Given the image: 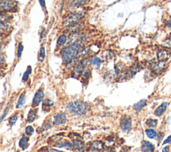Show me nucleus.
Instances as JSON below:
<instances>
[{
  "label": "nucleus",
  "mask_w": 171,
  "mask_h": 152,
  "mask_svg": "<svg viewBox=\"0 0 171 152\" xmlns=\"http://www.w3.org/2000/svg\"><path fill=\"white\" fill-rule=\"evenodd\" d=\"M82 44L81 42H76L68 44L66 47L61 50V56L66 63H70L79 54Z\"/></svg>",
  "instance_id": "nucleus-1"
},
{
  "label": "nucleus",
  "mask_w": 171,
  "mask_h": 152,
  "mask_svg": "<svg viewBox=\"0 0 171 152\" xmlns=\"http://www.w3.org/2000/svg\"><path fill=\"white\" fill-rule=\"evenodd\" d=\"M66 108L69 112L72 114L83 115L87 113L88 105L82 101H76L70 103Z\"/></svg>",
  "instance_id": "nucleus-2"
},
{
  "label": "nucleus",
  "mask_w": 171,
  "mask_h": 152,
  "mask_svg": "<svg viewBox=\"0 0 171 152\" xmlns=\"http://www.w3.org/2000/svg\"><path fill=\"white\" fill-rule=\"evenodd\" d=\"M84 15L85 13L83 12V11H78V12L73 13L66 18L63 22V26L66 27V28H67L69 26L80 22L84 17Z\"/></svg>",
  "instance_id": "nucleus-3"
},
{
  "label": "nucleus",
  "mask_w": 171,
  "mask_h": 152,
  "mask_svg": "<svg viewBox=\"0 0 171 152\" xmlns=\"http://www.w3.org/2000/svg\"><path fill=\"white\" fill-rule=\"evenodd\" d=\"M18 3L15 0H0V11H10L15 10Z\"/></svg>",
  "instance_id": "nucleus-4"
},
{
  "label": "nucleus",
  "mask_w": 171,
  "mask_h": 152,
  "mask_svg": "<svg viewBox=\"0 0 171 152\" xmlns=\"http://www.w3.org/2000/svg\"><path fill=\"white\" fill-rule=\"evenodd\" d=\"M150 67L153 69V71L157 73H161L166 67V61H150L149 62Z\"/></svg>",
  "instance_id": "nucleus-5"
},
{
  "label": "nucleus",
  "mask_w": 171,
  "mask_h": 152,
  "mask_svg": "<svg viewBox=\"0 0 171 152\" xmlns=\"http://www.w3.org/2000/svg\"><path fill=\"white\" fill-rule=\"evenodd\" d=\"M120 128L124 133L129 131L132 128V119L129 116L123 117L120 121Z\"/></svg>",
  "instance_id": "nucleus-6"
},
{
  "label": "nucleus",
  "mask_w": 171,
  "mask_h": 152,
  "mask_svg": "<svg viewBox=\"0 0 171 152\" xmlns=\"http://www.w3.org/2000/svg\"><path fill=\"white\" fill-rule=\"evenodd\" d=\"M141 69H142V65L141 64V63H136L133 64L126 71L127 77L129 78V79H132V78H133L135 76L136 74H137L138 72L141 71Z\"/></svg>",
  "instance_id": "nucleus-7"
},
{
  "label": "nucleus",
  "mask_w": 171,
  "mask_h": 152,
  "mask_svg": "<svg viewBox=\"0 0 171 152\" xmlns=\"http://www.w3.org/2000/svg\"><path fill=\"white\" fill-rule=\"evenodd\" d=\"M84 40L83 34H80L79 32H76L74 33H72L69 36V40L68 42V44H73L76 42H81Z\"/></svg>",
  "instance_id": "nucleus-8"
},
{
  "label": "nucleus",
  "mask_w": 171,
  "mask_h": 152,
  "mask_svg": "<svg viewBox=\"0 0 171 152\" xmlns=\"http://www.w3.org/2000/svg\"><path fill=\"white\" fill-rule=\"evenodd\" d=\"M44 97V93L43 92L42 90H38L36 94H35L34 99L32 101V107H36L38 106L40 104V103L43 101V99Z\"/></svg>",
  "instance_id": "nucleus-9"
},
{
  "label": "nucleus",
  "mask_w": 171,
  "mask_h": 152,
  "mask_svg": "<svg viewBox=\"0 0 171 152\" xmlns=\"http://www.w3.org/2000/svg\"><path fill=\"white\" fill-rule=\"evenodd\" d=\"M67 121L66 115L63 113H59L54 117V123L56 125H64Z\"/></svg>",
  "instance_id": "nucleus-10"
},
{
  "label": "nucleus",
  "mask_w": 171,
  "mask_h": 152,
  "mask_svg": "<svg viewBox=\"0 0 171 152\" xmlns=\"http://www.w3.org/2000/svg\"><path fill=\"white\" fill-rule=\"evenodd\" d=\"M104 144L101 141H94L90 144L88 151H100L104 149Z\"/></svg>",
  "instance_id": "nucleus-11"
},
{
  "label": "nucleus",
  "mask_w": 171,
  "mask_h": 152,
  "mask_svg": "<svg viewBox=\"0 0 171 152\" xmlns=\"http://www.w3.org/2000/svg\"><path fill=\"white\" fill-rule=\"evenodd\" d=\"M170 56V54L168 50L162 49L159 50L157 53V58L158 61H167Z\"/></svg>",
  "instance_id": "nucleus-12"
},
{
  "label": "nucleus",
  "mask_w": 171,
  "mask_h": 152,
  "mask_svg": "<svg viewBox=\"0 0 171 152\" xmlns=\"http://www.w3.org/2000/svg\"><path fill=\"white\" fill-rule=\"evenodd\" d=\"M83 25H84L83 22H82L80 21V22H78L77 23H75V24L69 26L68 27H67L66 30L68 31V32L71 33V34L76 32H78L80 29L83 26Z\"/></svg>",
  "instance_id": "nucleus-13"
},
{
  "label": "nucleus",
  "mask_w": 171,
  "mask_h": 152,
  "mask_svg": "<svg viewBox=\"0 0 171 152\" xmlns=\"http://www.w3.org/2000/svg\"><path fill=\"white\" fill-rule=\"evenodd\" d=\"M167 106H168V103L166 102L162 103L160 106L157 107L154 111V114L155 116L157 117H161L162 115L165 113V112L166 111Z\"/></svg>",
  "instance_id": "nucleus-14"
},
{
  "label": "nucleus",
  "mask_w": 171,
  "mask_h": 152,
  "mask_svg": "<svg viewBox=\"0 0 171 152\" xmlns=\"http://www.w3.org/2000/svg\"><path fill=\"white\" fill-rule=\"evenodd\" d=\"M141 150L142 151L145 152L153 151L155 150V147L151 142L148 141H144L142 143Z\"/></svg>",
  "instance_id": "nucleus-15"
},
{
  "label": "nucleus",
  "mask_w": 171,
  "mask_h": 152,
  "mask_svg": "<svg viewBox=\"0 0 171 152\" xmlns=\"http://www.w3.org/2000/svg\"><path fill=\"white\" fill-rule=\"evenodd\" d=\"M88 0H70L69 7H78L85 5Z\"/></svg>",
  "instance_id": "nucleus-16"
},
{
  "label": "nucleus",
  "mask_w": 171,
  "mask_h": 152,
  "mask_svg": "<svg viewBox=\"0 0 171 152\" xmlns=\"http://www.w3.org/2000/svg\"><path fill=\"white\" fill-rule=\"evenodd\" d=\"M11 26L8 22H0V35L7 34L9 32Z\"/></svg>",
  "instance_id": "nucleus-17"
},
{
  "label": "nucleus",
  "mask_w": 171,
  "mask_h": 152,
  "mask_svg": "<svg viewBox=\"0 0 171 152\" xmlns=\"http://www.w3.org/2000/svg\"><path fill=\"white\" fill-rule=\"evenodd\" d=\"M147 104V101L145 99H142V100H141L139 101V102L137 103H135L134 105V110L137 111V112H139V111H141L142 109L144 107H146V105Z\"/></svg>",
  "instance_id": "nucleus-18"
},
{
  "label": "nucleus",
  "mask_w": 171,
  "mask_h": 152,
  "mask_svg": "<svg viewBox=\"0 0 171 152\" xmlns=\"http://www.w3.org/2000/svg\"><path fill=\"white\" fill-rule=\"evenodd\" d=\"M28 142H29V138L25 135L22 136V138L19 142V147L22 148V150H26L27 149V147H28V144H29Z\"/></svg>",
  "instance_id": "nucleus-19"
},
{
  "label": "nucleus",
  "mask_w": 171,
  "mask_h": 152,
  "mask_svg": "<svg viewBox=\"0 0 171 152\" xmlns=\"http://www.w3.org/2000/svg\"><path fill=\"white\" fill-rule=\"evenodd\" d=\"M72 145L78 151H82L85 146L84 142L80 141L79 139H73Z\"/></svg>",
  "instance_id": "nucleus-20"
},
{
  "label": "nucleus",
  "mask_w": 171,
  "mask_h": 152,
  "mask_svg": "<svg viewBox=\"0 0 171 152\" xmlns=\"http://www.w3.org/2000/svg\"><path fill=\"white\" fill-rule=\"evenodd\" d=\"M38 110L37 109H32L28 113V117H27V121L28 123H32L34 121V120L36 119L37 117Z\"/></svg>",
  "instance_id": "nucleus-21"
},
{
  "label": "nucleus",
  "mask_w": 171,
  "mask_h": 152,
  "mask_svg": "<svg viewBox=\"0 0 171 152\" xmlns=\"http://www.w3.org/2000/svg\"><path fill=\"white\" fill-rule=\"evenodd\" d=\"M67 41V36L66 34H62L58 38L57 40V45L60 47L63 46Z\"/></svg>",
  "instance_id": "nucleus-22"
},
{
  "label": "nucleus",
  "mask_w": 171,
  "mask_h": 152,
  "mask_svg": "<svg viewBox=\"0 0 171 152\" xmlns=\"http://www.w3.org/2000/svg\"><path fill=\"white\" fill-rule=\"evenodd\" d=\"M90 63L92 66H95V67L99 68L100 67V65L102 63V60H101V58L98 57H93L90 59Z\"/></svg>",
  "instance_id": "nucleus-23"
},
{
  "label": "nucleus",
  "mask_w": 171,
  "mask_h": 152,
  "mask_svg": "<svg viewBox=\"0 0 171 152\" xmlns=\"http://www.w3.org/2000/svg\"><path fill=\"white\" fill-rule=\"evenodd\" d=\"M26 102V95L25 94H22L20 96H19V99H18V101L16 105V109H20L23 107V105Z\"/></svg>",
  "instance_id": "nucleus-24"
},
{
  "label": "nucleus",
  "mask_w": 171,
  "mask_h": 152,
  "mask_svg": "<svg viewBox=\"0 0 171 152\" xmlns=\"http://www.w3.org/2000/svg\"><path fill=\"white\" fill-rule=\"evenodd\" d=\"M146 135H147V137L150 139H154L157 137V131L153 129H147L145 131Z\"/></svg>",
  "instance_id": "nucleus-25"
},
{
  "label": "nucleus",
  "mask_w": 171,
  "mask_h": 152,
  "mask_svg": "<svg viewBox=\"0 0 171 152\" xmlns=\"http://www.w3.org/2000/svg\"><path fill=\"white\" fill-rule=\"evenodd\" d=\"M31 72H32V68H31V67H28L26 71H25V72L24 73V75H23V77H22L23 82L26 83V82L28 80Z\"/></svg>",
  "instance_id": "nucleus-26"
},
{
  "label": "nucleus",
  "mask_w": 171,
  "mask_h": 152,
  "mask_svg": "<svg viewBox=\"0 0 171 152\" xmlns=\"http://www.w3.org/2000/svg\"><path fill=\"white\" fill-rule=\"evenodd\" d=\"M158 121L157 119H149L146 120V125L149 127H155L157 125Z\"/></svg>",
  "instance_id": "nucleus-27"
},
{
  "label": "nucleus",
  "mask_w": 171,
  "mask_h": 152,
  "mask_svg": "<svg viewBox=\"0 0 171 152\" xmlns=\"http://www.w3.org/2000/svg\"><path fill=\"white\" fill-rule=\"evenodd\" d=\"M46 56V50L44 47H41L40 50V54H39V61L43 62L44 60V58Z\"/></svg>",
  "instance_id": "nucleus-28"
},
{
  "label": "nucleus",
  "mask_w": 171,
  "mask_h": 152,
  "mask_svg": "<svg viewBox=\"0 0 171 152\" xmlns=\"http://www.w3.org/2000/svg\"><path fill=\"white\" fill-rule=\"evenodd\" d=\"M11 17L6 14H0V22H8Z\"/></svg>",
  "instance_id": "nucleus-29"
},
{
  "label": "nucleus",
  "mask_w": 171,
  "mask_h": 152,
  "mask_svg": "<svg viewBox=\"0 0 171 152\" xmlns=\"http://www.w3.org/2000/svg\"><path fill=\"white\" fill-rule=\"evenodd\" d=\"M163 46L165 48H171V34H170V36L164 41V42H163Z\"/></svg>",
  "instance_id": "nucleus-30"
},
{
  "label": "nucleus",
  "mask_w": 171,
  "mask_h": 152,
  "mask_svg": "<svg viewBox=\"0 0 171 152\" xmlns=\"http://www.w3.org/2000/svg\"><path fill=\"white\" fill-rule=\"evenodd\" d=\"M58 146L59 147H68L69 149H71V148L73 147V145L72 143H70L68 142H62L60 143L58 145Z\"/></svg>",
  "instance_id": "nucleus-31"
},
{
  "label": "nucleus",
  "mask_w": 171,
  "mask_h": 152,
  "mask_svg": "<svg viewBox=\"0 0 171 152\" xmlns=\"http://www.w3.org/2000/svg\"><path fill=\"white\" fill-rule=\"evenodd\" d=\"M18 119V117L16 115L10 117V118L9 119V121H8V123L10 124V125L12 127L14 125H15V123H16Z\"/></svg>",
  "instance_id": "nucleus-32"
},
{
  "label": "nucleus",
  "mask_w": 171,
  "mask_h": 152,
  "mask_svg": "<svg viewBox=\"0 0 171 152\" xmlns=\"http://www.w3.org/2000/svg\"><path fill=\"white\" fill-rule=\"evenodd\" d=\"M24 50V46H23L22 42H20L18 44V52H17V56L18 58H20L22 56V54Z\"/></svg>",
  "instance_id": "nucleus-33"
},
{
  "label": "nucleus",
  "mask_w": 171,
  "mask_h": 152,
  "mask_svg": "<svg viewBox=\"0 0 171 152\" xmlns=\"http://www.w3.org/2000/svg\"><path fill=\"white\" fill-rule=\"evenodd\" d=\"M25 132H26V135L31 136V135H32L34 133V129L32 126H28L26 128Z\"/></svg>",
  "instance_id": "nucleus-34"
},
{
  "label": "nucleus",
  "mask_w": 171,
  "mask_h": 152,
  "mask_svg": "<svg viewBox=\"0 0 171 152\" xmlns=\"http://www.w3.org/2000/svg\"><path fill=\"white\" fill-rule=\"evenodd\" d=\"M9 110H10V106H7L5 109V110H4V111H3V113L2 114V115L0 116V123H1L3 121V120L5 119V117L7 116V115L8 114Z\"/></svg>",
  "instance_id": "nucleus-35"
},
{
  "label": "nucleus",
  "mask_w": 171,
  "mask_h": 152,
  "mask_svg": "<svg viewBox=\"0 0 171 152\" xmlns=\"http://www.w3.org/2000/svg\"><path fill=\"white\" fill-rule=\"evenodd\" d=\"M44 105H46V107H51L54 105V102L52 100L46 99L44 101Z\"/></svg>",
  "instance_id": "nucleus-36"
},
{
  "label": "nucleus",
  "mask_w": 171,
  "mask_h": 152,
  "mask_svg": "<svg viewBox=\"0 0 171 152\" xmlns=\"http://www.w3.org/2000/svg\"><path fill=\"white\" fill-rule=\"evenodd\" d=\"M5 62H6V59L4 56H3L2 54H0V67L4 64Z\"/></svg>",
  "instance_id": "nucleus-37"
},
{
  "label": "nucleus",
  "mask_w": 171,
  "mask_h": 152,
  "mask_svg": "<svg viewBox=\"0 0 171 152\" xmlns=\"http://www.w3.org/2000/svg\"><path fill=\"white\" fill-rule=\"evenodd\" d=\"M170 143H171V135L169 136V137L165 140L164 142H163V145H166V144H168Z\"/></svg>",
  "instance_id": "nucleus-38"
},
{
  "label": "nucleus",
  "mask_w": 171,
  "mask_h": 152,
  "mask_svg": "<svg viewBox=\"0 0 171 152\" xmlns=\"http://www.w3.org/2000/svg\"><path fill=\"white\" fill-rule=\"evenodd\" d=\"M39 3L41 6L42 7H46V1L45 0H39Z\"/></svg>",
  "instance_id": "nucleus-39"
},
{
  "label": "nucleus",
  "mask_w": 171,
  "mask_h": 152,
  "mask_svg": "<svg viewBox=\"0 0 171 152\" xmlns=\"http://www.w3.org/2000/svg\"><path fill=\"white\" fill-rule=\"evenodd\" d=\"M3 41V36H2V35H0V50L2 49V43Z\"/></svg>",
  "instance_id": "nucleus-40"
},
{
  "label": "nucleus",
  "mask_w": 171,
  "mask_h": 152,
  "mask_svg": "<svg viewBox=\"0 0 171 152\" xmlns=\"http://www.w3.org/2000/svg\"><path fill=\"white\" fill-rule=\"evenodd\" d=\"M166 26L169 28L170 29H171V20H169L166 22Z\"/></svg>",
  "instance_id": "nucleus-41"
},
{
  "label": "nucleus",
  "mask_w": 171,
  "mask_h": 152,
  "mask_svg": "<svg viewBox=\"0 0 171 152\" xmlns=\"http://www.w3.org/2000/svg\"><path fill=\"white\" fill-rule=\"evenodd\" d=\"M169 146H166L162 149V151L165 152V151H169Z\"/></svg>",
  "instance_id": "nucleus-42"
},
{
  "label": "nucleus",
  "mask_w": 171,
  "mask_h": 152,
  "mask_svg": "<svg viewBox=\"0 0 171 152\" xmlns=\"http://www.w3.org/2000/svg\"><path fill=\"white\" fill-rule=\"evenodd\" d=\"M44 32H45V29H43V30H42L41 34H40V40H41V39L42 38V37H43V35H44Z\"/></svg>",
  "instance_id": "nucleus-43"
}]
</instances>
